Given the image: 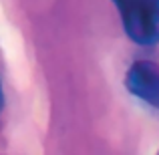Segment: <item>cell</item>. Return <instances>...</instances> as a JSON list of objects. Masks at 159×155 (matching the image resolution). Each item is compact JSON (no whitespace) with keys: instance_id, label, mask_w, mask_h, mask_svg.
Here are the masks:
<instances>
[{"instance_id":"277c9868","label":"cell","mask_w":159,"mask_h":155,"mask_svg":"<svg viewBox=\"0 0 159 155\" xmlns=\"http://www.w3.org/2000/svg\"><path fill=\"white\" fill-rule=\"evenodd\" d=\"M157 155H159V153H157Z\"/></svg>"},{"instance_id":"3957f363","label":"cell","mask_w":159,"mask_h":155,"mask_svg":"<svg viewBox=\"0 0 159 155\" xmlns=\"http://www.w3.org/2000/svg\"><path fill=\"white\" fill-rule=\"evenodd\" d=\"M4 109V89H2V81H0V113Z\"/></svg>"},{"instance_id":"7a4b0ae2","label":"cell","mask_w":159,"mask_h":155,"mask_svg":"<svg viewBox=\"0 0 159 155\" xmlns=\"http://www.w3.org/2000/svg\"><path fill=\"white\" fill-rule=\"evenodd\" d=\"M125 87L139 101L159 111V65L153 61H135L125 75Z\"/></svg>"},{"instance_id":"6da1fadb","label":"cell","mask_w":159,"mask_h":155,"mask_svg":"<svg viewBox=\"0 0 159 155\" xmlns=\"http://www.w3.org/2000/svg\"><path fill=\"white\" fill-rule=\"evenodd\" d=\"M123 30L137 44H159V0H111Z\"/></svg>"}]
</instances>
